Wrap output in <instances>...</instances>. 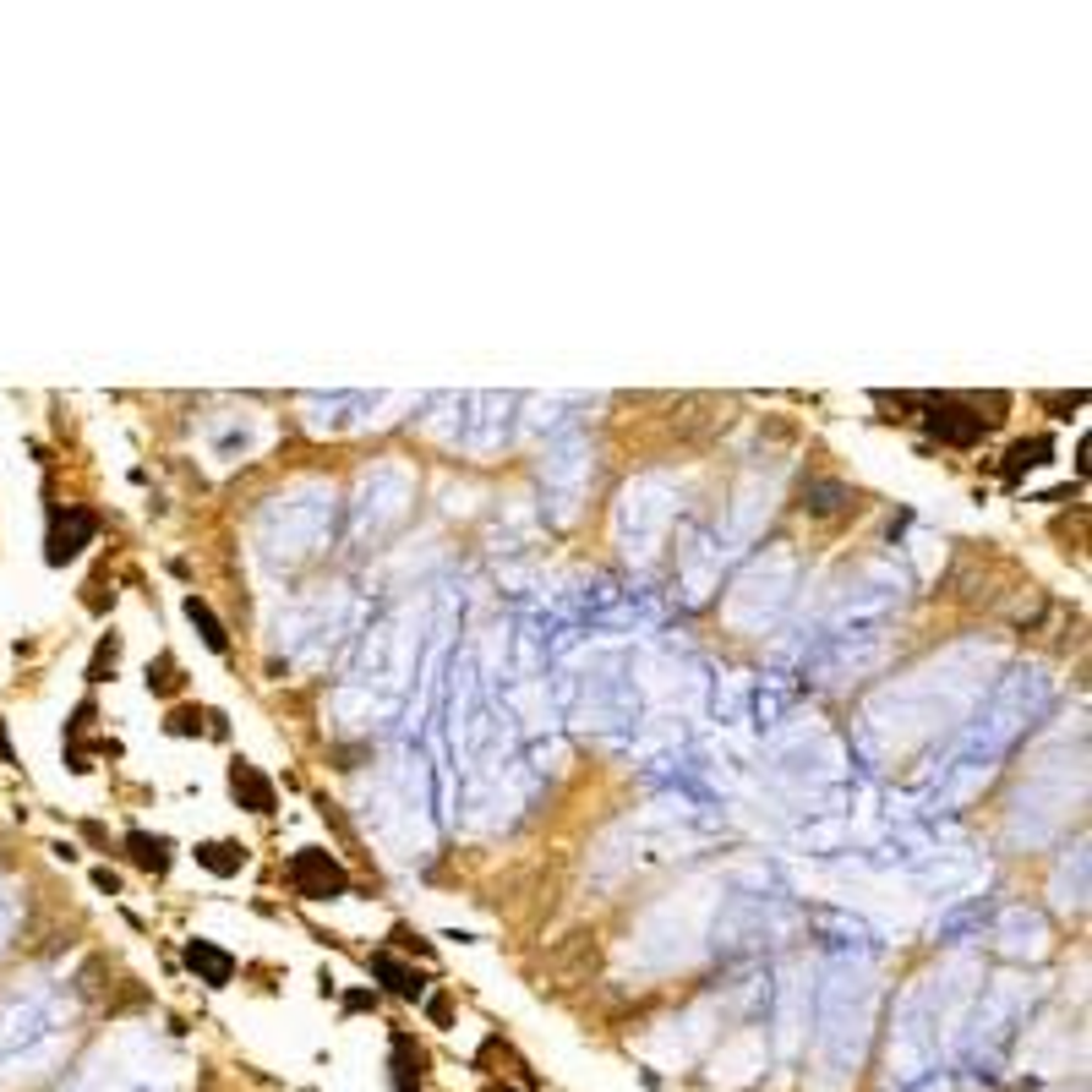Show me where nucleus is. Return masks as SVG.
Returning <instances> with one entry per match:
<instances>
[{"mask_svg": "<svg viewBox=\"0 0 1092 1092\" xmlns=\"http://www.w3.org/2000/svg\"><path fill=\"white\" fill-rule=\"evenodd\" d=\"M907 404H917L923 410V426L940 443H951V448H973V443H983V432L994 421L988 415H973V410H983V400H956V394H923V400H907Z\"/></svg>", "mask_w": 1092, "mask_h": 1092, "instance_id": "nucleus-1", "label": "nucleus"}, {"mask_svg": "<svg viewBox=\"0 0 1092 1092\" xmlns=\"http://www.w3.org/2000/svg\"><path fill=\"white\" fill-rule=\"evenodd\" d=\"M290 885H295V896H306V902H333V896L350 891V869H344L333 852H323V846H301V852L290 857Z\"/></svg>", "mask_w": 1092, "mask_h": 1092, "instance_id": "nucleus-2", "label": "nucleus"}, {"mask_svg": "<svg viewBox=\"0 0 1092 1092\" xmlns=\"http://www.w3.org/2000/svg\"><path fill=\"white\" fill-rule=\"evenodd\" d=\"M99 536V519L88 514V508H66V514H55V525H49V563H71V557L83 552L88 541Z\"/></svg>", "mask_w": 1092, "mask_h": 1092, "instance_id": "nucleus-3", "label": "nucleus"}, {"mask_svg": "<svg viewBox=\"0 0 1092 1092\" xmlns=\"http://www.w3.org/2000/svg\"><path fill=\"white\" fill-rule=\"evenodd\" d=\"M230 792H236V803H241V809H252V814H273V803H279V798H273V781L252 760L230 764Z\"/></svg>", "mask_w": 1092, "mask_h": 1092, "instance_id": "nucleus-4", "label": "nucleus"}, {"mask_svg": "<svg viewBox=\"0 0 1092 1092\" xmlns=\"http://www.w3.org/2000/svg\"><path fill=\"white\" fill-rule=\"evenodd\" d=\"M186 967L202 978L208 988H224L230 978H236V956L219 951L213 940H186Z\"/></svg>", "mask_w": 1092, "mask_h": 1092, "instance_id": "nucleus-5", "label": "nucleus"}, {"mask_svg": "<svg viewBox=\"0 0 1092 1092\" xmlns=\"http://www.w3.org/2000/svg\"><path fill=\"white\" fill-rule=\"evenodd\" d=\"M372 973L383 978L388 988L400 999H426V973H415V967H404L400 956H388V951H377L372 956Z\"/></svg>", "mask_w": 1092, "mask_h": 1092, "instance_id": "nucleus-6", "label": "nucleus"}, {"mask_svg": "<svg viewBox=\"0 0 1092 1092\" xmlns=\"http://www.w3.org/2000/svg\"><path fill=\"white\" fill-rule=\"evenodd\" d=\"M1049 459H1055V443H1049V437H1022V443L1010 448L1005 454V481H1022V471H1038V465H1049Z\"/></svg>", "mask_w": 1092, "mask_h": 1092, "instance_id": "nucleus-7", "label": "nucleus"}, {"mask_svg": "<svg viewBox=\"0 0 1092 1092\" xmlns=\"http://www.w3.org/2000/svg\"><path fill=\"white\" fill-rule=\"evenodd\" d=\"M126 852H131V863H137V869H148V874H165V869H170V841H165V836L131 831V836H126Z\"/></svg>", "mask_w": 1092, "mask_h": 1092, "instance_id": "nucleus-8", "label": "nucleus"}, {"mask_svg": "<svg viewBox=\"0 0 1092 1092\" xmlns=\"http://www.w3.org/2000/svg\"><path fill=\"white\" fill-rule=\"evenodd\" d=\"M197 863H202L208 874H219V880H230V874H241L247 852H241L236 841H202V846H197Z\"/></svg>", "mask_w": 1092, "mask_h": 1092, "instance_id": "nucleus-9", "label": "nucleus"}, {"mask_svg": "<svg viewBox=\"0 0 1092 1092\" xmlns=\"http://www.w3.org/2000/svg\"><path fill=\"white\" fill-rule=\"evenodd\" d=\"M186 618L197 622V634H202V645H208V650H219V656L230 650V634H224V622L213 618V607H208L202 596H186Z\"/></svg>", "mask_w": 1092, "mask_h": 1092, "instance_id": "nucleus-10", "label": "nucleus"}, {"mask_svg": "<svg viewBox=\"0 0 1092 1092\" xmlns=\"http://www.w3.org/2000/svg\"><path fill=\"white\" fill-rule=\"evenodd\" d=\"M181 661L176 656H159V661H148V693H181Z\"/></svg>", "mask_w": 1092, "mask_h": 1092, "instance_id": "nucleus-11", "label": "nucleus"}, {"mask_svg": "<svg viewBox=\"0 0 1092 1092\" xmlns=\"http://www.w3.org/2000/svg\"><path fill=\"white\" fill-rule=\"evenodd\" d=\"M202 721H208V710H170L165 732L170 738H191V732H202Z\"/></svg>", "mask_w": 1092, "mask_h": 1092, "instance_id": "nucleus-12", "label": "nucleus"}, {"mask_svg": "<svg viewBox=\"0 0 1092 1092\" xmlns=\"http://www.w3.org/2000/svg\"><path fill=\"white\" fill-rule=\"evenodd\" d=\"M115 656H120V639H115V634H109V639H105V645H99V656H94V667H88V678H94V683H99V678H105V667H115Z\"/></svg>", "mask_w": 1092, "mask_h": 1092, "instance_id": "nucleus-13", "label": "nucleus"}, {"mask_svg": "<svg viewBox=\"0 0 1092 1092\" xmlns=\"http://www.w3.org/2000/svg\"><path fill=\"white\" fill-rule=\"evenodd\" d=\"M1081 400H1087V394H1044L1049 410H1081Z\"/></svg>", "mask_w": 1092, "mask_h": 1092, "instance_id": "nucleus-14", "label": "nucleus"}, {"mask_svg": "<svg viewBox=\"0 0 1092 1092\" xmlns=\"http://www.w3.org/2000/svg\"><path fill=\"white\" fill-rule=\"evenodd\" d=\"M426 1010H432V1022H437V1027H448V999H443V994L426 999Z\"/></svg>", "mask_w": 1092, "mask_h": 1092, "instance_id": "nucleus-15", "label": "nucleus"}, {"mask_svg": "<svg viewBox=\"0 0 1092 1092\" xmlns=\"http://www.w3.org/2000/svg\"><path fill=\"white\" fill-rule=\"evenodd\" d=\"M94 885H99V891H109V896L120 891V880H115V874H109V869H99V874H94Z\"/></svg>", "mask_w": 1092, "mask_h": 1092, "instance_id": "nucleus-16", "label": "nucleus"}, {"mask_svg": "<svg viewBox=\"0 0 1092 1092\" xmlns=\"http://www.w3.org/2000/svg\"><path fill=\"white\" fill-rule=\"evenodd\" d=\"M0 760H12V743H6V732H0Z\"/></svg>", "mask_w": 1092, "mask_h": 1092, "instance_id": "nucleus-17", "label": "nucleus"}]
</instances>
